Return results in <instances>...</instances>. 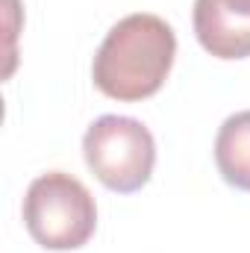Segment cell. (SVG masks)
Returning <instances> with one entry per match:
<instances>
[{
  "instance_id": "obj_4",
  "label": "cell",
  "mask_w": 250,
  "mask_h": 253,
  "mask_svg": "<svg viewBox=\"0 0 250 253\" xmlns=\"http://www.w3.org/2000/svg\"><path fill=\"white\" fill-rule=\"evenodd\" d=\"M194 36L215 59L250 56V0H194Z\"/></svg>"
},
{
  "instance_id": "obj_2",
  "label": "cell",
  "mask_w": 250,
  "mask_h": 253,
  "mask_svg": "<svg viewBox=\"0 0 250 253\" xmlns=\"http://www.w3.org/2000/svg\"><path fill=\"white\" fill-rule=\"evenodd\" d=\"M24 224L33 242L44 251H77L94 236L97 203L77 177L47 171L27 189Z\"/></svg>"
},
{
  "instance_id": "obj_1",
  "label": "cell",
  "mask_w": 250,
  "mask_h": 253,
  "mask_svg": "<svg viewBox=\"0 0 250 253\" xmlns=\"http://www.w3.org/2000/svg\"><path fill=\"white\" fill-rule=\"evenodd\" d=\"M174 56V27L159 15L132 12L121 18L100 42L91 62V80L106 97L138 103L165 85Z\"/></svg>"
},
{
  "instance_id": "obj_3",
  "label": "cell",
  "mask_w": 250,
  "mask_h": 253,
  "mask_svg": "<svg viewBox=\"0 0 250 253\" xmlns=\"http://www.w3.org/2000/svg\"><path fill=\"white\" fill-rule=\"evenodd\" d=\"M83 156L88 171L118 194H132L147 186L156 165L153 132L126 115H103L85 129Z\"/></svg>"
},
{
  "instance_id": "obj_5",
  "label": "cell",
  "mask_w": 250,
  "mask_h": 253,
  "mask_svg": "<svg viewBox=\"0 0 250 253\" xmlns=\"http://www.w3.org/2000/svg\"><path fill=\"white\" fill-rule=\"evenodd\" d=\"M215 165L227 186L250 191V109L221 124L215 135Z\"/></svg>"
}]
</instances>
